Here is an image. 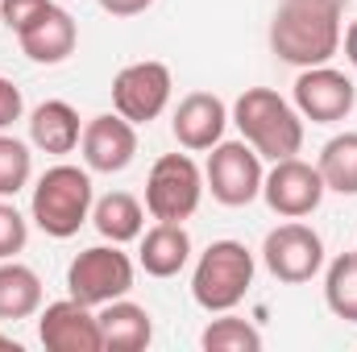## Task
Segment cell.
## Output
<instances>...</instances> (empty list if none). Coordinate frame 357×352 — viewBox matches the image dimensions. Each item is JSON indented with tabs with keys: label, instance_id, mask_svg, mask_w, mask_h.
Segmentation results:
<instances>
[{
	"label": "cell",
	"instance_id": "cell-9",
	"mask_svg": "<svg viewBox=\"0 0 357 352\" xmlns=\"http://www.w3.org/2000/svg\"><path fill=\"white\" fill-rule=\"evenodd\" d=\"M262 262L278 282H291V286L312 282L320 273V265H324V241H320L316 228H307L299 220L278 224L262 241Z\"/></svg>",
	"mask_w": 357,
	"mask_h": 352
},
{
	"label": "cell",
	"instance_id": "cell-16",
	"mask_svg": "<svg viewBox=\"0 0 357 352\" xmlns=\"http://www.w3.org/2000/svg\"><path fill=\"white\" fill-rule=\"evenodd\" d=\"M100 336H104V352H142L154 340V323L150 311L129 303V298H112L100 307Z\"/></svg>",
	"mask_w": 357,
	"mask_h": 352
},
{
	"label": "cell",
	"instance_id": "cell-26",
	"mask_svg": "<svg viewBox=\"0 0 357 352\" xmlns=\"http://www.w3.org/2000/svg\"><path fill=\"white\" fill-rule=\"evenodd\" d=\"M50 8V0H0V21L13 29V33H21L38 13H46Z\"/></svg>",
	"mask_w": 357,
	"mask_h": 352
},
{
	"label": "cell",
	"instance_id": "cell-30",
	"mask_svg": "<svg viewBox=\"0 0 357 352\" xmlns=\"http://www.w3.org/2000/svg\"><path fill=\"white\" fill-rule=\"evenodd\" d=\"M0 349H17V344H13V336H4V332H0Z\"/></svg>",
	"mask_w": 357,
	"mask_h": 352
},
{
	"label": "cell",
	"instance_id": "cell-6",
	"mask_svg": "<svg viewBox=\"0 0 357 352\" xmlns=\"http://www.w3.org/2000/svg\"><path fill=\"white\" fill-rule=\"evenodd\" d=\"M67 290H71V298H79L88 307L125 298L133 290V262L116 245H91L67 265Z\"/></svg>",
	"mask_w": 357,
	"mask_h": 352
},
{
	"label": "cell",
	"instance_id": "cell-24",
	"mask_svg": "<svg viewBox=\"0 0 357 352\" xmlns=\"http://www.w3.org/2000/svg\"><path fill=\"white\" fill-rule=\"evenodd\" d=\"M29 175H33L29 145L17 141V137H8V133H0V199L17 195L29 182Z\"/></svg>",
	"mask_w": 357,
	"mask_h": 352
},
{
	"label": "cell",
	"instance_id": "cell-23",
	"mask_svg": "<svg viewBox=\"0 0 357 352\" xmlns=\"http://www.w3.org/2000/svg\"><path fill=\"white\" fill-rule=\"evenodd\" d=\"M199 344H204V352H258L262 349V332L250 319L225 315V319H212L204 328Z\"/></svg>",
	"mask_w": 357,
	"mask_h": 352
},
{
	"label": "cell",
	"instance_id": "cell-29",
	"mask_svg": "<svg viewBox=\"0 0 357 352\" xmlns=\"http://www.w3.org/2000/svg\"><path fill=\"white\" fill-rule=\"evenodd\" d=\"M345 58H349V63L357 67V21L349 25V29H345Z\"/></svg>",
	"mask_w": 357,
	"mask_h": 352
},
{
	"label": "cell",
	"instance_id": "cell-28",
	"mask_svg": "<svg viewBox=\"0 0 357 352\" xmlns=\"http://www.w3.org/2000/svg\"><path fill=\"white\" fill-rule=\"evenodd\" d=\"M154 0H100V8L104 13H112V17H137V13H146Z\"/></svg>",
	"mask_w": 357,
	"mask_h": 352
},
{
	"label": "cell",
	"instance_id": "cell-4",
	"mask_svg": "<svg viewBox=\"0 0 357 352\" xmlns=\"http://www.w3.org/2000/svg\"><path fill=\"white\" fill-rule=\"evenodd\" d=\"M254 286V253L241 241H212L191 273V294L204 311H233Z\"/></svg>",
	"mask_w": 357,
	"mask_h": 352
},
{
	"label": "cell",
	"instance_id": "cell-13",
	"mask_svg": "<svg viewBox=\"0 0 357 352\" xmlns=\"http://www.w3.org/2000/svg\"><path fill=\"white\" fill-rule=\"evenodd\" d=\"M79 150H84V162L96 175H121L133 158H137V129L116 112H104V116H91L84 125V137H79Z\"/></svg>",
	"mask_w": 357,
	"mask_h": 352
},
{
	"label": "cell",
	"instance_id": "cell-1",
	"mask_svg": "<svg viewBox=\"0 0 357 352\" xmlns=\"http://www.w3.org/2000/svg\"><path fill=\"white\" fill-rule=\"evenodd\" d=\"M345 0H278L270 17V50L291 67H324L341 50Z\"/></svg>",
	"mask_w": 357,
	"mask_h": 352
},
{
	"label": "cell",
	"instance_id": "cell-15",
	"mask_svg": "<svg viewBox=\"0 0 357 352\" xmlns=\"http://www.w3.org/2000/svg\"><path fill=\"white\" fill-rule=\"evenodd\" d=\"M21 50L29 63H42V67H54L63 58L75 54V42H79V29H75V17L59 4H50L46 13H38L21 33H17Z\"/></svg>",
	"mask_w": 357,
	"mask_h": 352
},
{
	"label": "cell",
	"instance_id": "cell-2",
	"mask_svg": "<svg viewBox=\"0 0 357 352\" xmlns=\"http://www.w3.org/2000/svg\"><path fill=\"white\" fill-rule=\"evenodd\" d=\"M233 120L241 129V137L270 162L295 158L303 150V116L295 104H287L278 91L270 88H250L233 104Z\"/></svg>",
	"mask_w": 357,
	"mask_h": 352
},
{
	"label": "cell",
	"instance_id": "cell-5",
	"mask_svg": "<svg viewBox=\"0 0 357 352\" xmlns=\"http://www.w3.org/2000/svg\"><path fill=\"white\" fill-rule=\"evenodd\" d=\"M204 199V170L187 154H162L146 178V211L162 224H183Z\"/></svg>",
	"mask_w": 357,
	"mask_h": 352
},
{
	"label": "cell",
	"instance_id": "cell-21",
	"mask_svg": "<svg viewBox=\"0 0 357 352\" xmlns=\"http://www.w3.org/2000/svg\"><path fill=\"white\" fill-rule=\"evenodd\" d=\"M320 178L337 195H357V133H337L320 150Z\"/></svg>",
	"mask_w": 357,
	"mask_h": 352
},
{
	"label": "cell",
	"instance_id": "cell-22",
	"mask_svg": "<svg viewBox=\"0 0 357 352\" xmlns=\"http://www.w3.org/2000/svg\"><path fill=\"white\" fill-rule=\"evenodd\" d=\"M324 303L337 319L357 323V253H341L324 273Z\"/></svg>",
	"mask_w": 357,
	"mask_h": 352
},
{
	"label": "cell",
	"instance_id": "cell-25",
	"mask_svg": "<svg viewBox=\"0 0 357 352\" xmlns=\"http://www.w3.org/2000/svg\"><path fill=\"white\" fill-rule=\"evenodd\" d=\"M25 241H29V224H25V216H21L13 203H0V262L17 257V253L25 249Z\"/></svg>",
	"mask_w": 357,
	"mask_h": 352
},
{
	"label": "cell",
	"instance_id": "cell-20",
	"mask_svg": "<svg viewBox=\"0 0 357 352\" xmlns=\"http://www.w3.org/2000/svg\"><path fill=\"white\" fill-rule=\"evenodd\" d=\"M42 307V278L21 262H0V319H29Z\"/></svg>",
	"mask_w": 357,
	"mask_h": 352
},
{
	"label": "cell",
	"instance_id": "cell-17",
	"mask_svg": "<svg viewBox=\"0 0 357 352\" xmlns=\"http://www.w3.org/2000/svg\"><path fill=\"white\" fill-rule=\"evenodd\" d=\"M79 137H84V125L67 99H46L29 112V141L42 154H71Z\"/></svg>",
	"mask_w": 357,
	"mask_h": 352
},
{
	"label": "cell",
	"instance_id": "cell-11",
	"mask_svg": "<svg viewBox=\"0 0 357 352\" xmlns=\"http://www.w3.org/2000/svg\"><path fill=\"white\" fill-rule=\"evenodd\" d=\"M357 104V88L345 71H333L328 63L324 67H303L299 79H295V108L303 120L312 125H337L354 112Z\"/></svg>",
	"mask_w": 357,
	"mask_h": 352
},
{
	"label": "cell",
	"instance_id": "cell-14",
	"mask_svg": "<svg viewBox=\"0 0 357 352\" xmlns=\"http://www.w3.org/2000/svg\"><path fill=\"white\" fill-rule=\"evenodd\" d=\"M225 125H229V108H225V99L220 95H212V91H191V95H183L175 108V120H171V129H175V141L183 150H212L220 137H225Z\"/></svg>",
	"mask_w": 357,
	"mask_h": 352
},
{
	"label": "cell",
	"instance_id": "cell-7",
	"mask_svg": "<svg viewBox=\"0 0 357 352\" xmlns=\"http://www.w3.org/2000/svg\"><path fill=\"white\" fill-rule=\"evenodd\" d=\"M262 178H266L262 175V154L250 141H216L212 145L204 182H208L216 203H225V207L254 203L262 195Z\"/></svg>",
	"mask_w": 357,
	"mask_h": 352
},
{
	"label": "cell",
	"instance_id": "cell-12",
	"mask_svg": "<svg viewBox=\"0 0 357 352\" xmlns=\"http://www.w3.org/2000/svg\"><path fill=\"white\" fill-rule=\"evenodd\" d=\"M38 340L50 352H104L100 319L91 315L88 303L79 298H59L42 311L38 319Z\"/></svg>",
	"mask_w": 357,
	"mask_h": 352
},
{
	"label": "cell",
	"instance_id": "cell-19",
	"mask_svg": "<svg viewBox=\"0 0 357 352\" xmlns=\"http://www.w3.org/2000/svg\"><path fill=\"white\" fill-rule=\"evenodd\" d=\"M91 224H96V232H100L104 241L125 245V241H137V237H142L146 211H142V203H137L133 195L112 191V195H104V199L91 203Z\"/></svg>",
	"mask_w": 357,
	"mask_h": 352
},
{
	"label": "cell",
	"instance_id": "cell-8",
	"mask_svg": "<svg viewBox=\"0 0 357 352\" xmlns=\"http://www.w3.org/2000/svg\"><path fill=\"white\" fill-rule=\"evenodd\" d=\"M171 67L167 63H129L116 79H112V108L129 120V125H150L167 112L171 104Z\"/></svg>",
	"mask_w": 357,
	"mask_h": 352
},
{
	"label": "cell",
	"instance_id": "cell-18",
	"mask_svg": "<svg viewBox=\"0 0 357 352\" xmlns=\"http://www.w3.org/2000/svg\"><path fill=\"white\" fill-rule=\"evenodd\" d=\"M137 262L150 278H175L183 265L191 262V237L183 224H154L146 237H142V249H137Z\"/></svg>",
	"mask_w": 357,
	"mask_h": 352
},
{
	"label": "cell",
	"instance_id": "cell-31",
	"mask_svg": "<svg viewBox=\"0 0 357 352\" xmlns=\"http://www.w3.org/2000/svg\"><path fill=\"white\" fill-rule=\"evenodd\" d=\"M354 253H357V249H354Z\"/></svg>",
	"mask_w": 357,
	"mask_h": 352
},
{
	"label": "cell",
	"instance_id": "cell-10",
	"mask_svg": "<svg viewBox=\"0 0 357 352\" xmlns=\"http://www.w3.org/2000/svg\"><path fill=\"white\" fill-rule=\"evenodd\" d=\"M324 178H320V166L303 162V158H282L274 162V170L262 178V199L274 216L282 220H303L320 207L324 199Z\"/></svg>",
	"mask_w": 357,
	"mask_h": 352
},
{
	"label": "cell",
	"instance_id": "cell-3",
	"mask_svg": "<svg viewBox=\"0 0 357 352\" xmlns=\"http://www.w3.org/2000/svg\"><path fill=\"white\" fill-rule=\"evenodd\" d=\"M91 203H96V195H91L88 170L63 162V166H50L38 178L33 199H29V216L46 237L67 241L91 220Z\"/></svg>",
	"mask_w": 357,
	"mask_h": 352
},
{
	"label": "cell",
	"instance_id": "cell-27",
	"mask_svg": "<svg viewBox=\"0 0 357 352\" xmlns=\"http://www.w3.org/2000/svg\"><path fill=\"white\" fill-rule=\"evenodd\" d=\"M21 112H25V99H21V91L13 88L8 79H0V133H4L13 120H21Z\"/></svg>",
	"mask_w": 357,
	"mask_h": 352
}]
</instances>
